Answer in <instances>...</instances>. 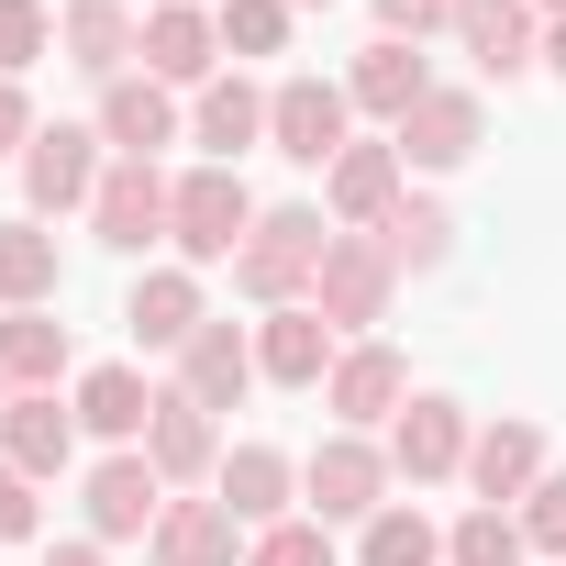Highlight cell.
<instances>
[{
	"instance_id": "cell-1",
	"label": "cell",
	"mask_w": 566,
	"mask_h": 566,
	"mask_svg": "<svg viewBox=\"0 0 566 566\" xmlns=\"http://www.w3.org/2000/svg\"><path fill=\"white\" fill-rule=\"evenodd\" d=\"M323 244H334V222H323V211H301V200L255 211V233H244V255H233V290H244L255 312H290V301H312Z\"/></svg>"
},
{
	"instance_id": "cell-2",
	"label": "cell",
	"mask_w": 566,
	"mask_h": 566,
	"mask_svg": "<svg viewBox=\"0 0 566 566\" xmlns=\"http://www.w3.org/2000/svg\"><path fill=\"white\" fill-rule=\"evenodd\" d=\"M244 233H255V189H244V167H189L178 178V200H167V244H178V266H233L244 255Z\"/></svg>"
},
{
	"instance_id": "cell-3",
	"label": "cell",
	"mask_w": 566,
	"mask_h": 566,
	"mask_svg": "<svg viewBox=\"0 0 566 566\" xmlns=\"http://www.w3.org/2000/svg\"><path fill=\"white\" fill-rule=\"evenodd\" d=\"M389 489H400V467H389V444H367V433H323L312 455H301V500H312V522H378L389 511Z\"/></svg>"
},
{
	"instance_id": "cell-4",
	"label": "cell",
	"mask_w": 566,
	"mask_h": 566,
	"mask_svg": "<svg viewBox=\"0 0 566 566\" xmlns=\"http://www.w3.org/2000/svg\"><path fill=\"white\" fill-rule=\"evenodd\" d=\"M389 301H400L389 244H378V233H334V244H323V277H312V312H323L345 345H367V334L389 323Z\"/></svg>"
},
{
	"instance_id": "cell-5",
	"label": "cell",
	"mask_w": 566,
	"mask_h": 566,
	"mask_svg": "<svg viewBox=\"0 0 566 566\" xmlns=\"http://www.w3.org/2000/svg\"><path fill=\"white\" fill-rule=\"evenodd\" d=\"M101 178H112V145H101V123H45V134L23 145V211H34V222H56V211H90V200H101Z\"/></svg>"
},
{
	"instance_id": "cell-6",
	"label": "cell",
	"mask_w": 566,
	"mask_h": 566,
	"mask_svg": "<svg viewBox=\"0 0 566 566\" xmlns=\"http://www.w3.org/2000/svg\"><path fill=\"white\" fill-rule=\"evenodd\" d=\"M266 145L290 156V167H334V156L356 145L345 78H277V90H266Z\"/></svg>"
},
{
	"instance_id": "cell-7",
	"label": "cell",
	"mask_w": 566,
	"mask_h": 566,
	"mask_svg": "<svg viewBox=\"0 0 566 566\" xmlns=\"http://www.w3.org/2000/svg\"><path fill=\"white\" fill-rule=\"evenodd\" d=\"M323 411H334L345 433H378V422H400V411H411V356H400L389 334L345 345V356H334V378H323Z\"/></svg>"
},
{
	"instance_id": "cell-8",
	"label": "cell",
	"mask_w": 566,
	"mask_h": 566,
	"mask_svg": "<svg viewBox=\"0 0 566 566\" xmlns=\"http://www.w3.org/2000/svg\"><path fill=\"white\" fill-rule=\"evenodd\" d=\"M467 444H478V422H467V400H444V389H411V411L389 422V467H400L411 489L467 478Z\"/></svg>"
},
{
	"instance_id": "cell-9",
	"label": "cell",
	"mask_w": 566,
	"mask_h": 566,
	"mask_svg": "<svg viewBox=\"0 0 566 566\" xmlns=\"http://www.w3.org/2000/svg\"><path fill=\"white\" fill-rule=\"evenodd\" d=\"M167 200H178V178H167V167L112 156V178H101V200H90V233H101L112 255H145V244H167Z\"/></svg>"
},
{
	"instance_id": "cell-10",
	"label": "cell",
	"mask_w": 566,
	"mask_h": 566,
	"mask_svg": "<svg viewBox=\"0 0 566 566\" xmlns=\"http://www.w3.org/2000/svg\"><path fill=\"white\" fill-rule=\"evenodd\" d=\"M178 489L145 467V444H123V455H101L90 478H78V511H90V533L101 544H134V533H156V511H167Z\"/></svg>"
},
{
	"instance_id": "cell-11",
	"label": "cell",
	"mask_w": 566,
	"mask_h": 566,
	"mask_svg": "<svg viewBox=\"0 0 566 566\" xmlns=\"http://www.w3.org/2000/svg\"><path fill=\"white\" fill-rule=\"evenodd\" d=\"M56 56L112 90V78L145 67V12H134V0H67V12H56Z\"/></svg>"
},
{
	"instance_id": "cell-12",
	"label": "cell",
	"mask_w": 566,
	"mask_h": 566,
	"mask_svg": "<svg viewBox=\"0 0 566 566\" xmlns=\"http://www.w3.org/2000/svg\"><path fill=\"white\" fill-rule=\"evenodd\" d=\"M389 145H400V167L444 178V167H467V156L489 145V101H478V90H444V78H433V90H422V112H411V123H400Z\"/></svg>"
},
{
	"instance_id": "cell-13",
	"label": "cell",
	"mask_w": 566,
	"mask_h": 566,
	"mask_svg": "<svg viewBox=\"0 0 566 566\" xmlns=\"http://www.w3.org/2000/svg\"><path fill=\"white\" fill-rule=\"evenodd\" d=\"M400 200H411V167H400V145H345V156L323 167V211H334V233H378Z\"/></svg>"
},
{
	"instance_id": "cell-14",
	"label": "cell",
	"mask_w": 566,
	"mask_h": 566,
	"mask_svg": "<svg viewBox=\"0 0 566 566\" xmlns=\"http://www.w3.org/2000/svg\"><path fill=\"white\" fill-rule=\"evenodd\" d=\"M145 467L167 489H211L222 478V411H200L189 389H156V422H145Z\"/></svg>"
},
{
	"instance_id": "cell-15",
	"label": "cell",
	"mask_w": 566,
	"mask_h": 566,
	"mask_svg": "<svg viewBox=\"0 0 566 566\" xmlns=\"http://www.w3.org/2000/svg\"><path fill=\"white\" fill-rule=\"evenodd\" d=\"M455 56L478 78H522L544 67V12L533 0H455Z\"/></svg>"
},
{
	"instance_id": "cell-16",
	"label": "cell",
	"mask_w": 566,
	"mask_h": 566,
	"mask_svg": "<svg viewBox=\"0 0 566 566\" xmlns=\"http://www.w3.org/2000/svg\"><path fill=\"white\" fill-rule=\"evenodd\" d=\"M334 356H345V334H334L312 301H290V312L255 323V378H266V389H323Z\"/></svg>"
},
{
	"instance_id": "cell-17",
	"label": "cell",
	"mask_w": 566,
	"mask_h": 566,
	"mask_svg": "<svg viewBox=\"0 0 566 566\" xmlns=\"http://www.w3.org/2000/svg\"><path fill=\"white\" fill-rule=\"evenodd\" d=\"M145 78H167V90H211L222 78V23L200 0H156L145 12Z\"/></svg>"
},
{
	"instance_id": "cell-18",
	"label": "cell",
	"mask_w": 566,
	"mask_h": 566,
	"mask_svg": "<svg viewBox=\"0 0 566 566\" xmlns=\"http://www.w3.org/2000/svg\"><path fill=\"white\" fill-rule=\"evenodd\" d=\"M145 555H156V566H244V522H233L211 489H178V500L156 511Z\"/></svg>"
},
{
	"instance_id": "cell-19",
	"label": "cell",
	"mask_w": 566,
	"mask_h": 566,
	"mask_svg": "<svg viewBox=\"0 0 566 566\" xmlns=\"http://www.w3.org/2000/svg\"><path fill=\"white\" fill-rule=\"evenodd\" d=\"M211 500H222L244 533L290 522V500H301V455H277V444H222V478H211Z\"/></svg>"
},
{
	"instance_id": "cell-20",
	"label": "cell",
	"mask_w": 566,
	"mask_h": 566,
	"mask_svg": "<svg viewBox=\"0 0 566 566\" xmlns=\"http://www.w3.org/2000/svg\"><path fill=\"white\" fill-rule=\"evenodd\" d=\"M67 455H78V411L56 389H12V411H0V467H23L45 489V478H67Z\"/></svg>"
},
{
	"instance_id": "cell-21",
	"label": "cell",
	"mask_w": 566,
	"mask_h": 566,
	"mask_svg": "<svg viewBox=\"0 0 566 566\" xmlns=\"http://www.w3.org/2000/svg\"><path fill=\"white\" fill-rule=\"evenodd\" d=\"M90 123H101V145H112V156H145V167H156V156L178 145V90L134 67V78H112V90H101V112H90Z\"/></svg>"
},
{
	"instance_id": "cell-22",
	"label": "cell",
	"mask_w": 566,
	"mask_h": 566,
	"mask_svg": "<svg viewBox=\"0 0 566 566\" xmlns=\"http://www.w3.org/2000/svg\"><path fill=\"white\" fill-rule=\"evenodd\" d=\"M67 411H78V433H101L112 455L123 444H145V422H156V389H145V367H78V389H67Z\"/></svg>"
},
{
	"instance_id": "cell-23",
	"label": "cell",
	"mask_w": 566,
	"mask_h": 566,
	"mask_svg": "<svg viewBox=\"0 0 566 566\" xmlns=\"http://www.w3.org/2000/svg\"><path fill=\"white\" fill-rule=\"evenodd\" d=\"M533 478H544V433H533V422H478V444H467V489H478V511H522Z\"/></svg>"
},
{
	"instance_id": "cell-24",
	"label": "cell",
	"mask_w": 566,
	"mask_h": 566,
	"mask_svg": "<svg viewBox=\"0 0 566 566\" xmlns=\"http://www.w3.org/2000/svg\"><path fill=\"white\" fill-rule=\"evenodd\" d=\"M123 323H134V345L178 356V345L211 323V301H200V266H145V277H134V301H123Z\"/></svg>"
},
{
	"instance_id": "cell-25",
	"label": "cell",
	"mask_w": 566,
	"mask_h": 566,
	"mask_svg": "<svg viewBox=\"0 0 566 566\" xmlns=\"http://www.w3.org/2000/svg\"><path fill=\"white\" fill-rule=\"evenodd\" d=\"M178 389H189L200 411H233V400L255 389V334H244V323H200V334L178 345Z\"/></svg>"
},
{
	"instance_id": "cell-26",
	"label": "cell",
	"mask_w": 566,
	"mask_h": 566,
	"mask_svg": "<svg viewBox=\"0 0 566 566\" xmlns=\"http://www.w3.org/2000/svg\"><path fill=\"white\" fill-rule=\"evenodd\" d=\"M56 290H67L56 233L34 211H12V222H0V312H56Z\"/></svg>"
},
{
	"instance_id": "cell-27",
	"label": "cell",
	"mask_w": 566,
	"mask_h": 566,
	"mask_svg": "<svg viewBox=\"0 0 566 566\" xmlns=\"http://www.w3.org/2000/svg\"><path fill=\"white\" fill-rule=\"evenodd\" d=\"M422 90H433V67H422V45H389V34H378V45H367V56L345 67V101H356V112H378L389 134H400V123L422 112Z\"/></svg>"
},
{
	"instance_id": "cell-28",
	"label": "cell",
	"mask_w": 566,
	"mask_h": 566,
	"mask_svg": "<svg viewBox=\"0 0 566 566\" xmlns=\"http://www.w3.org/2000/svg\"><path fill=\"white\" fill-rule=\"evenodd\" d=\"M189 134H200L211 167H244V145H266V90H255V78H211V90L189 101Z\"/></svg>"
},
{
	"instance_id": "cell-29",
	"label": "cell",
	"mask_w": 566,
	"mask_h": 566,
	"mask_svg": "<svg viewBox=\"0 0 566 566\" xmlns=\"http://www.w3.org/2000/svg\"><path fill=\"white\" fill-rule=\"evenodd\" d=\"M0 378L12 389H56L67 378V323L56 312H0Z\"/></svg>"
},
{
	"instance_id": "cell-30",
	"label": "cell",
	"mask_w": 566,
	"mask_h": 566,
	"mask_svg": "<svg viewBox=\"0 0 566 566\" xmlns=\"http://www.w3.org/2000/svg\"><path fill=\"white\" fill-rule=\"evenodd\" d=\"M378 244H389V266H400V277H433V266L455 255V211L411 189V200H400V211L378 222Z\"/></svg>"
},
{
	"instance_id": "cell-31",
	"label": "cell",
	"mask_w": 566,
	"mask_h": 566,
	"mask_svg": "<svg viewBox=\"0 0 566 566\" xmlns=\"http://www.w3.org/2000/svg\"><path fill=\"white\" fill-rule=\"evenodd\" d=\"M356 566H444V533H433L411 500H389V511L356 533Z\"/></svg>"
},
{
	"instance_id": "cell-32",
	"label": "cell",
	"mask_w": 566,
	"mask_h": 566,
	"mask_svg": "<svg viewBox=\"0 0 566 566\" xmlns=\"http://www.w3.org/2000/svg\"><path fill=\"white\" fill-rule=\"evenodd\" d=\"M211 23H222V56H290V23L301 12H290V0H222Z\"/></svg>"
},
{
	"instance_id": "cell-33",
	"label": "cell",
	"mask_w": 566,
	"mask_h": 566,
	"mask_svg": "<svg viewBox=\"0 0 566 566\" xmlns=\"http://www.w3.org/2000/svg\"><path fill=\"white\" fill-rule=\"evenodd\" d=\"M533 544H522V511H467L455 533H444V566H522Z\"/></svg>"
},
{
	"instance_id": "cell-34",
	"label": "cell",
	"mask_w": 566,
	"mask_h": 566,
	"mask_svg": "<svg viewBox=\"0 0 566 566\" xmlns=\"http://www.w3.org/2000/svg\"><path fill=\"white\" fill-rule=\"evenodd\" d=\"M244 566H334V522H312V511L266 522V533H244Z\"/></svg>"
},
{
	"instance_id": "cell-35",
	"label": "cell",
	"mask_w": 566,
	"mask_h": 566,
	"mask_svg": "<svg viewBox=\"0 0 566 566\" xmlns=\"http://www.w3.org/2000/svg\"><path fill=\"white\" fill-rule=\"evenodd\" d=\"M45 45H56V12H45V0H0V78H23Z\"/></svg>"
},
{
	"instance_id": "cell-36",
	"label": "cell",
	"mask_w": 566,
	"mask_h": 566,
	"mask_svg": "<svg viewBox=\"0 0 566 566\" xmlns=\"http://www.w3.org/2000/svg\"><path fill=\"white\" fill-rule=\"evenodd\" d=\"M522 544H533L544 566H566V467L533 478V500H522Z\"/></svg>"
},
{
	"instance_id": "cell-37",
	"label": "cell",
	"mask_w": 566,
	"mask_h": 566,
	"mask_svg": "<svg viewBox=\"0 0 566 566\" xmlns=\"http://www.w3.org/2000/svg\"><path fill=\"white\" fill-rule=\"evenodd\" d=\"M378 34H389V45H422V34H455V0H378Z\"/></svg>"
},
{
	"instance_id": "cell-38",
	"label": "cell",
	"mask_w": 566,
	"mask_h": 566,
	"mask_svg": "<svg viewBox=\"0 0 566 566\" xmlns=\"http://www.w3.org/2000/svg\"><path fill=\"white\" fill-rule=\"evenodd\" d=\"M45 533V500H34V478L23 467H0V544H34Z\"/></svg>"
},
{
	"instance_id": "cell-39",
	"label": "cell",
	"mask_w": 566,
	"mask_h": 566,
	"mask_svg": "<svg viewBox=\"0 0 566 566\" xmlns=\"http://www.w3.org/2000/svg\"><path fill=\"white\" fill-rule=\"evenodd\" d=\"M45 123H34V101H23V78H0V156L23 167V145H34Z\"/></svg>"
},
{
	"instance_id": "cell-40",
	"label": "cell",
	"mask_w": 566,
	"mask_h": 566,
	"mask_svg": "<svg viewBox=\"0 0 566 566\" xmlns=\"http://www.w3.org/2000/svg\"><path fill=\"white\" fill-rule=\"evenodd\" d=\"M45 566H112V544H101V533H78V544H56Z\"/></svg>"
},
{
	"instance_id": "cell-41",
	"label": "cell",
	"mask_w": 566,
	"mask_h": 566,
	"mask_svg": "<svg viewBox=\"0 0 566 566\" xmlns=\"http://www.w3.org/2000/svg\"><path fill=\"white\" fill-rule=\"evenodd\" d=\"M544 67H555V78H566V12H555V23H544Z\"/></svg>"
},
{
	"instance_id": "cell-42",
	"label": "cell",
	"mask_w": 566,
	"mask_h": 566,
	"mask_svg": "<svg viewBox=\"0 0 566 566\" xmlns=\"http://www.w3.org/2000/svg\"><path fill=\"white\" fill-rule=\"evenodd\" d=\"M290 12H334V0H290Z\"/></svg>"
},
{
	"instance_id": "cell-43",
	"label": "cell",
	"mask_w": 566,
	"mask_h": 566,
	"mask_svg": "<svg viewBox=\"0 0 566 566\" xmlns=\"http://www.w3.org/2000/svg\"><path fill=\"white\" fill-rule=\"evenodd\" d=\"M533 12H544V23H555V12H566V0H533Z\"/></svg>"
},
{
	"instance_id": "cell-44",
	"label": "cell",
	"mask_w": 566,
	"mask_h": 566,
	"mask_svg": "<svg viewBox=\"0 0 566 566\" xmlns=\"http://www.w3.org/2000/svg\"><path fill=\"white\" fill-rule=\"evenodd\" d=\"M0 411H12V378H0Z\"/></svg>"
},
{
	"instance_id": "cell-45",
	"label": "cell",
	"mask_w": 566,
	"mask_h": 566,
	"mask_svg": "<svg viewBox=\"0 0 566 566\" xmlns=\"http://www.w3.org/2000/svg\"><path fill=\"white\" fill-rule=\"evenodd\" d=\"M211 12H222V0H211Z\"/></svg>"
},
{
	"instance_id": "cell-46",
	"label": "cell",
	"mask_w": 566,
	"mask_h": 566,
	"mask_svg": "<svg viewBox=\"0 0 566 566\" xmlns=\"http://www.w3.org/2000/svg\"><path fill=\"white\" fill-rule=\"evenodd\" d=\"M145 12H156V0H145Z\"/></svg>"
}]
</instances>
